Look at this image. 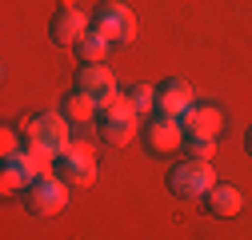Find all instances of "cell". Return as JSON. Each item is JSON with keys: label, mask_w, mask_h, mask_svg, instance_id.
Returning <instances> with one entry per match:
<instances>
[{"label": "cell", "mask_w": 252, "mask_h": 240, "mask_svg": "<svg viewBox=\"0 0 252 240\" xmlns=\"http://www.w3.org/2000/svg\"><path fill=\"white\" fill-rule=\"evenodd\" d=\"M24 144L36 148L44 160H56L68 148V116L64 112H40L24 124Z\"/></svg>", "instance_id": "cell-1"}, {"label": "cell", "mask_w": 252, "mask_h": 240, "mask_svg": "<svg viewBox=\"0 0 252 240\" xmlns=\"http://www.w3.org/2000/svg\"><path fill=\"white\" fill-rule=\"evenodd\" d=\"M216 184V172H212V164L208 160H184V164H176L172 172H168V188H172V196H184V200H192V196H208V188Z\"/></svg>", "instance_id": "cell-2"}, {"label": "cell", "mask_w": 252, "mask_h": 240, "mask_svg": "<svg viewBox=\"0 0 252 240\" xmlns=\"http://www.w3.org/2000/svg\"><path fill=\"white\" fill-rule=\"evenodd\" d=\"M24 200H28V208H32L36 216H56L60 208L68 204V180H60V176L48 168L44 176H36L32 184H28Z\"/></svg>", "instance_id": "cell-3"}, {"label": "cell", "mask_w": 252, "mask_h": 240, "mask_svg": "<svg viewBox=\"0 0 252 240\" xmlns=\"http://www.w3.org/2000/svg\"><path fill=\"white\" fill-rule=\"evenodd\" d=\"M92 28L96 32H104L108 40H120V44H128L136 36V16L128 4H120V0H100L96 12H92Z\"/></svg>", "instance_id": "cell-4"}, {"label": "cell", "mask_w": 252, "mask_h": 240, "mask_svg": "<svg viewBox=\"0 0 252 240\" xmlns=\"http://www.w3.org/2000/svg\"><path fill=\"white\" fill-rule=\"evenodd\" d=\"M60 180H68V184H92V180H96V156L88 152L84 144H68L64 152L56 156V168H52Z\"/></svg>", "instance_id": "cell-5"}, {"label": "cell", "mask_w": 252, "mask_h": 240, "mask_svg": "<svg viewBox=\"0 0 252 240\" xmlns=\"http://www.w3.org/2000/svg\"><path fill=\"white\" fill-rule=\"evenodd\" d=\"M180 140H184V128H180V120H172V116H152L148 124H144V144H148L152 156L176 152Z\"/></svg>", "instance_id": "cell-6"}, {"label": "cell", "mask_w": 252, "mask_h": 240, "mask_svg": "<svg viewBox=\"0 0 252 240\" xmlns=\"http://www.w3.org/2000/svg\"><path fill=\"white\" fill-rule=\"evenodd\" d=\"M192 108V88L188 80H164L156 84V116H172V120H184V112Z\"/></svg>", "instance_id": "cell-7"}, {"label": "cell", "mask_w": 252, "mask_h": 240, "mask_svg": "<svg viewBox=\"0 0 252 240\" xmlns=\"http://www.w3.org/2000/svg\"><path fill=\"white\" fill-rule=\"evenodd\" d=\"M184 140H216L220 128H224V116L220 108H208V104H192L184 112Z\"/></svg>", "instance_id": "cell-8"}, {"label": "cell", "mask_w": 252, "mask_h": 240, "mask_svg": "<svg viewBox=\"0 0 252 240\" xmlns=\"http://www.w3.org/2000/svg\"><path fill=\"white\" fill-rule=\"evenodd\" d=\"M88 16L76 8V4H68V0H64V4H60V12L52 16V24H48V36L56 40V44H80V36L88 32Z\"/></svg>", "instance_id": "cell-9"}, {"label": "cell", "mask_w": 252, "mask_h": 240, "mask_svg": "<svg viewBox=\"0 0 252 240\" xmlns=\"http://www.w3.org/2000/svg\"><path fill=\"white\" fill-rule=\"evenodd\" d=\"M76 92L92 96L96 104H100L104 96H112V92H116L112 68H108V64H80V72H76Z\"/></svg>", "instance_id": "cell-10"}, {"label": "cell", "mask_w": 252, "mask_h": 240, "mask_svg": "<svg viewBox=\"0 0 252 240\" xmlns=\"http://www.w3.org/2000/svg\"><path fill=\"white\" fill-rule=\"evenodd\" d=\"M204 204H208V212L212 216H236L240 212V208H244V196H240V188H232V184H220V180H216V184L208 188V196H204Z\"/></svg>", "instance_id": "cell-11"}, {"label": "cell", "mask_w": 252, "mask_h": 240, "mask_svg": "<svg viewBox=\"0 0 252 240\" xmlns=\"http://www.w3.org/2000/svg\"><path fill=\"white\" fill-rule=\"evenodd\" d=\"M60 112L68 116V124H88V120L100 116V104L92 100V96H84V92H76V88H72V92L60 100Z\"/></svg>", "instance_id": "cell-12"}, {"label": "cell", "mask_w": 252, "mask_h": 240, "mask_svg": "<svg viewBox=\"0 0 252 240\" xmlns=\"http://www.w3.org/2000/svg\"><path fill=\"white\" fill-rule=\"evenodd\" d=\"M136 112H128V116H112V120H100V136H104V144H116V148H124L132 136H136Z\"/></svg>", "instance_id": "cell-13"}, {"label": "cell", "mask_w": 252, "mask_h": 240, "mask_svg": "<svg viewBox=\"0 0 252 240\" xmlns=\"http://www.w3.org/2000/svg\"><path fill=\"white\" fill-rule=\"evenodd\" d=\"M108 36L104 32H96V28H88V32L80 36V44H76V56H80V64H104V56H108Z\"/></svg>", "instance_id": "cell-14"}, {"label": "cell", "mask_w": 252, "mask_h": 240, "mask_svg": "<svg viewBox=\"0 0 252 240\" xmlns=\"http://www.w3.org/2000/svg\"><path fill=\"white\" fill-rule=\"evenodd\" d=\"M0 184H4V192H28L32 176H28L16 160H4V176H0Z\"/></svg>", "instance_id": "cell-15"}, {"label": "cell", "mask_w": 252, "mask_h": 240, "mask_svg": "<svg viewBox=\"0 0 252 240\" xmlns=\"http://www.w3.org/2000/svg\"><path fill=\"white\" fill-rule=\"evenodd\" d=\"M128 100H132L136 116H140V112L152 116V112H156V88H152V84H132V88H128Z\"/></svg>", "instance_id": "cell-16"}, {"label": "cell", "mask_w": 252, "mask_h": 240, "mask_svg": "<svg viewBox=\"0 0 252 240\" xmlns=\"http://www.w3.org/2000/svg\"><path fill=\"white\" fill-rule=\"evenodd\" d=\"M184 144H188V152L196 160H212L216 156V140H184Z\"/></svg>", "instance_id": "cell-17"}, {"label": "cell", "mask_w": 252, "mask_h": 240, "mask_svg": "<svg viewBox=\"0 0 252 240\" xmlns=\"http://www.w3.org/2000/svg\"><path fill=\"white\" fill-rule=\"evenodd\" d=\"M0 148H4V160H16L24 148H20V140H16V132L12 128H4V136H0Z\"/></svg>", "instance_id": "cell-18"}, {"label": "cell", "mask_w": 252, "mask_h": 240, "mask_svg": "<svg viewBox=\"0 0 252 240\" xmlns=\"http://www.w3.org/2000/svg\"><path fill=\"white\" fill-rule=\"evenodd\" d=\"M244 144H248V152H252V128H248V136H244Z\"/></svg>", "instance_id": "cell-19"}]
</instances>
